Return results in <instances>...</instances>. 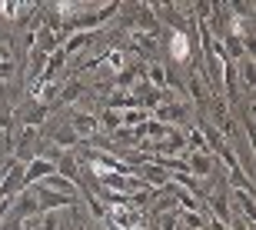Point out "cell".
<instances>
[{
  "label": "cell",
  "instance_id": "obj_1",
  "mask_svg": "<svg viewBox=\"0 0 256 230\" xmlns=\"http://www.w3.org/2000/svg\"><path fill=\"white\" fill-rule=\"evenodd\" d=\"M10 117H14V124H17V127H37V130H40V127L47 124V117H50V107L37 104V100H27L17 114H10Z\"/></svg>",
  "mask_w": 256,
  "mask_h": 230
},
{
  "label": "cell",
  "instance_id": "obj_2",
  "mask_svg": "<svg viewBox=\"0 0 256 230\" xmlns=\"http://www.w3.org/2000/svg\"><path fill=\"white\" fill-rule=\"evenodd\" d=\"M30 217H40V207H37V197H34V190H24L14 197V203H10V223H24L30 220Z\"/></svg>",
  "mask_w": 256,
  "mask_h": 230
},
{
  "label": "cell",
  "instance_id": "obj_3",
  "mask_svg": "<svg viewBox=\"0 0 256 230\" xmlns=\"http://www.w3.org/2000/svg\"><path fill=\"white\" fill-rule=\"evenodd\" d=\"M170 57L176 64H193V34L190 30H170Z\"/></svg>",
  "mask_w": 256,
  "mask_h": 230
},
{
  "label": "cell",
  "instance_id": "obj_4",
  "mask_svg": "<svg viewBox=\"0 0 256 230\" xmlns=\"http://www.w3.org/2000/svg\"><path fill=\"white\" fill-rule=\"evenodd\" d=\"M24 163H10V170L4 173V180H0V200H14L17 193H24Z\"/></svg>",
  "mask_w": 256,
  "mask_h": 230
},
{
  "label": "cell",
  "instance_id": "obj_5",
  "mask_svg": "<svg viewBox=\"0 0 256 230\" xmlns=\"http://www.w3.org/2000/svg\"><path fill=\"white\" fill-rule=\"evenodd\" d=\"M70 127L76 130L80 140H90L94 134H100V120H96V114H90V110H74V114H70Z\"/></svg>",
  "mask_w": 256,
  "mask_h": 230
},
{
  "label": "cell",
  "instance_id": "obj_6",
  "mask_svg": "<svg viewBox=\"0 0 256 230\" xmlns=\"http://www.w3.org/2000/svg\"><path fill=\"white\" fill-rule=\"evenodd\" d=\"M44 134L54 140V147H57V150H76V147L84 144V140L76 137V130H74L70 124H66V127H64V124H60V127H47Z\"/></svg>",
  "mask_w": 256,
  "mask_h": 230
},
{
  "label": "cell",
  "instance_id": "obj_7",
  "mask_svg": "<svg viewBox=\"0 0 256 230\" xmlns=\"http://www.w3.org/2000/svg\"><path fill=\"white\" fill-rule=\"evenodd\" d=\"M50 173H57V167L47 160V157H34V160L24 167V187H34V183H40L44 177H50Z\"/></svg>",
  "mask_w": 256,
  "mask_h": 230
},
{
  "label": "cell",
  "instance_id": "obj_8",
  "mask_svg": "<svg viewBox=\"0 0 256 230\" xmlns=\"http://www.w3.org/2000/svg\"><path fill=\"white\" fill-rule=\"evenodd\" d=\"M196 130L203 134V140H206V150H210V157H216V153H220V147L226 144V140H223V134H220V130H216L213 124H210V120H206L203 114H196Z\"/></svg>",
  "mask_w": 256,
  "mask_h": 230
},
{
  "label": "cell",
  "instance_id": "obj_9",
  "mask_svg": "<svg viewBox=\"0 0 256 230\" xmlns=\"http://www.w3.org/2000/svg\"><path fill=\"white\" fill-rule=\"evenodd\" d=\"M143 80H146L153 90H166V87H170V70L163 67L160 60H150V64H143Z\"/></svg>",
  "mask_w": 256,
  "mask_h": 230
},
{
  "label": "cell",
  "instance_id": "obj_10",
  "mask_svg": "<svg viewBox=\"0 0 256 230\" xmlns=\"http://www.w3.org/2000/svg\"><path fill=\"white\" fill-rule=\"evenodd\" d=\"M84 94H86V87L80 84L76 77H66L64 87H60V94H57V104H64V107H66V104H76ZM57 104H54V107H57Z\"/></svg>",
  "mask_w": 256,
  "mask_h": 230
},
{
  "label": "cell",
  "instance_id": "obj_11",
  "mask_svg": "<svg viewBox=\"0 0 256 230\" xmlns=\"http://www.w3.org/2000/svg\"><path fill=\"white\" fill-rule=\"evenodd\" d=\"M40 187H47V190H54V193H64V197H74V200H80V197H76V190H80V187H76V183H70L66 177H60V173H50V177H44V180H40Z\"/></svg>",
  "mask_w": 256,
  "mask_h": 230
},
{
  "label": "cell",
  "instance_id": "obj_12",
  "mask_svg": "<svg viewBox=\"0 0 256 230\" xmlns=\"http://www.w3.org/2000/svg\"><path fill=\"white\" fill-rule=\"evenodd\" d=\"M126 37H130V50H133V54H140V57H150L153 50H156V37H150V34L126 30Z\"/></svg>",
  "mask_w": 256,
  "mask_h": 230
},
{
  "label": "cell",
  "instance_id": "obj_13",
  "mask_svg": "<svg viewBox=\"0 0 256 230\" xmlns=\"http://www.w3.org/2000/svg\"><path fill=\"white\" fill-rule=\"evenodd\" d=\"M44 67H47V54H40V50H27V80L30 87L40 84V77H44Z\"/></svg>",
  "mask_w": 256,
  "mask_h": 230
},
{
  "label": "cell",
  "instance_id": "obj_14",
  "mask_svg": "<svg viewBox=\"0 0 256 230\" xmlns=\"http://www.w3.org/2000/svg\"><path fill=\"white\" fill-rule=\"evenodd\" d=\"M233 67H240V70H236L240 84H243V90H250V97H253V84H256V64H253V57H243V60H236Z\"/></svg>",
  "mask_w": 256,
  "mask_h": 230
},
{
  "label": "cell",
  "instance_id": "obj_15",
  "mask_svg": "<svg viewBox=\"0 0 256 230\" xmlns=\"http://www.w3.org/2000/svg\"><path fill=\"white\" fill-rule=\"evenodd\" d=\"M180 223L186 230H206L210 217H206V210H180Z\"/></svg>",
  "mask_w": 256,
  "mask_h": 230
},
{
  "label": "cell",
  "instance_id": "obj_16",
  "mask_svg": "<svg viewBox=\"0 0 256 230\" xmlns=\"http://www.w3.org/2000/svg\"><path fill=\"white\" fill-rule=\"evenodd\" d=\"M233 200H236V210H233V213H243V217L253 220V210H256L253 193H250V190H236V187H233Z\"/></svg>",
  "mask_w": 256,
  "mask_h": 230
},
{
  "label": "cell",
  "instance_id": "obj_17",
  "mask_svg": "<svg viewBox=\"0 0 256 230\" xmlns=\"http://www.w3.org/2000/svg\"><path fill=\"white\" fill-rule=\"evenodd\" d=\"M7 60H10V50L4 47V44H0V64H7Z\"/></svg>",
  "mask_w": 256,
  "mask_h": 230
}]
</instances>
